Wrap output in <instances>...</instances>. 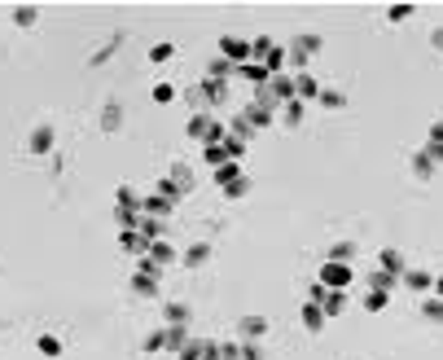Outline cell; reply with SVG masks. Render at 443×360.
Masks as SVG:
<instances>
[{
	"instance_id": "obj_49",
	"label": "cell",
	"mask_w": 443,
	"mask_h": 360,
	"mask_svg": "<svg viewBox=\"0 0 443 360\" xmlns=\"http://www.w3.org/2000/svg\"><path fill=\"white\" fill-rule=\"evenodd\" d=\"M250 194V176H242V180H233L229 189H224V198H246Z\"/></svg>"
},
{
	"instance_id": "obj_15",
	"label": "cell",
	"mask_w": 443,
	"mask_h": 360,
	"mask_svg": "<svg viewBox=\"0 0 443 360\" xmlns=\"http://www.w3.org/2000/svg\"><path fill=\"white\" fill-rule=\"evenodd\" d=\"M364 286H369V290H382V294H391V290H400V277H391V272L373 268V272H364Z\"/></svg>"
},
{
	"instance_id": "obj_29",
	"label": "cell",
	"mask_w": 443,
	"mask_h": 360,
	"mask_svg": "<svg viewBox=\"0 0 443 360\" xmlns=\"http://www.w3.org/2000/svg\"><path fill=\"white\" fill-rule=\"evenodd\" d=\"M132 294H141V299H154V294H158V277H145V272H132Z\"/></svg>"
},
{
	"instance_id": "obj_26",
	"label": "cell",
	"mask_w": 443,
	"mask_h": 360,
	"mask_svg": "<svg viewBox=\"0 0 443 360\" xmlns=\"http://www.w3.org/2000/svg\"><path fill=\"white\" fill-rule=\"evenodd\" d=\"M233 75H237V66H233V62H224V57L215 53V57H211V66H207V79H220V83H229Z\"/></svg>"
},
{
	"instance_id": "obj_47",
	"label": "cell",
	"mask_w": 443,
	"mask_h": 360,
	"mask_svg": "<svg viewBox=\"0 0 443 360\" xmlns=\"http://www.w3.org/2000/svg\"><path fill=\"white\" fill-rule=\"evenodd\" d=\"M202 343L207 339H194V334H189V343L181 347V360H202Z\"/></svg>"
},
{
	"instance_id": "obj_42",
	"label": "cell",
	"mask_w": 443,
	"mask_h": 360,
	"mask_svg": "<svg viewBox=\"0 0 443 360\" xmlns=\"http://www.w3.org/2000/svg\"><path fill=\"white\" fill-rule=\"evenodd\" d=\"M119 44H123V35H110V44H105V49H97V53H92V57H88V66H101L105 57H110V53L119 49Z\"/></svg>"
},
{
	"instance_id": "obj_20",
	"label": "cell",
	"mask_w": 443,
	"mask_h": 360,
	"mask_svg": "<svg viewBox=\"0 0 443 360\" xmlns=\"http://www.w3.org/2000/svg\"><path fill=\"white\" fill-rule=\"evenodd\" d=\"M242 119H246V123H250V128H255V132H263V128H272V123H277V114H268V110H259V106H255V101H250V106H246V110H242Z\"/></svg>"
},
{
	"instance_id": "obj_16",
	"label": "cell",
	"mask_w": 443,
	"mask_h": 360,
	"mask_svg": "<svg viewBox=\"0 0 443 360\" xmlns=\"http://www.w3.org/2000/svg\"><path fill=\"white\" fill-rule=\"evenodd\" d=\"M237 79H250L255 88H268V83H272L268 66H259V62H246V66H237Z\"/></svg>"
},
{
	"instance_id": "obj_18",
	"label": "cell",
	"mask_w": 443,
	"mask_h": 360,
	"mask_svg": "<svg viewBox=\"0 0 443 360\" xmlns=\"http://www.w3.org/2000/svg\"><path fill=\"white\" fill-rule=\"evenodd\" d=\"M136 233L145 237V242L154 246V242H163V233H167V224L163 220H154V215H141V224H136Z\"/></svg>"
},
{
	"instance_id": "obj_35",
	"label": "cell",
	"mask_w": 443,
	"mask_h": 360,
	"mask_svg": "<svg viewBox=\"0 0 443 360\" xmlns=\"http://www.w3.org/2000/svg\"><path fill=\"white\" fill-rule=\"evenodd\" d=\"M316 101L325 106V110H342V106H347V92H342V88H320Z\"/></svg>"
},
{
	"instance_id": "obj_46",
	"label": "cell",
	"mask_w": 443,
	"mask_h": 360,
	"mask_svg": "<svg viewBox=\"0 0 443 360\" xmlns=\"http://www.w3.org/2000/svg\"><path fill=\"white\" fill-rule=\"evenodd\" d=\"M154 101H158V106H172V101H176V83H154Z\"/></svg>"
},
{
	"instance_id": "obj_53",
	"label": "cell",
	"mask_w": 443,
	"mask_h": 360,
	"mask_svg": "<svg viewBox=\"0 0 443 360\" xmlns=\"http://www.w3.org/2000/svg\"><path fill=\"white\" fill-rule=\"evenodd\" d=\"M426 159H430V163H443V146H435V141H426Z\"/></svg>"
},
{
	"instance_id": "obj_7",
	"label": "cell",
	"mask_w": 443,
	"mask_h": 360,
	"mask_svg": "<svg viewBox=\"0 0 443 360\" xmlns=\"http://www.w3.org/2000/svg\"><path fill=\"white\" fill-rule=\"evenodd\" d=\"M237 334H242V343H259L263 334H268V317H255V312H250V317L237 321Z\"/></svg>"
},
{
	"instance_id": "obj_36",
	"label": "cell",
	"mask_w": 443,
	"mask_h": 360,
	"mask_svg": "<svg viewBox=\"0 0 443 360\" xmlns=\"http://www.w3.org/2000/svg\"><path fill=\"white\" fill-rule=\"evenodd\" d=\"M272 44H277L272 35H259V40H250V62H259V66H263V57L272 53Z\"/></svg>"
},
{
	"instance_id": "obj_34",
	"label": "cell",
	"mask_w": 443,
	"mask_h": 360,
	"mask_svg": "<svg viewBox=\"0 0 443 360\" xmlns=\"http://www.w3.org/2000/svg\"><path fill=\"white\" fill-rule=\"evenodd\" d=\"M356 255H360V246H356V242H333L325 259H338V263H351Z\"/></svg>"
},
{
	"instance_id": "obj_51",
	"label": "cell",
	"mask_w": 443,
	"mask_h": 360,
	"mask_svg": "<svg viewBox=\"0 0 443 360\" xmlns=\"http://www.w3.org/2000/svg\"><path fill=\"white\" fill-rule=\"evenodd\" d=\"M220 360H242V347H237V343H224V347H220Z\"/></svg>"
},
{
	"instance_id": "obj_6",
	"label": "cell",
	"mask_w": 443,
	"mask_h": 360,
	"mask_svg": "<svg viewBox=\"0 0 443 360\" xmlns=\"http://www.w3.org/2000/svg\"><path fill=\"white\" fill-rule=\"evenodd\" d=\"M141 215H154V220H172V215H176V202L172 198H158V194H154V189H150V194H141Z\"/></svg>"
},
{
	"instance_id": "obj_32",
	"label": "cell",
	"mask_w": 443,
	"mask_h": 360,
	"mask_svg": "<svg viewBox=\"0 0 443 360\" xmlns=\"http://www.w3.org/2000/svg\"><path fill=\"white\" fill-rule=\"evenodd\" d=\"M229 137H233V141H242V146H250V137H255V128H250L242 114H233V119H229Z\"/></svg>"
},
{
	"instance_id": "obj_43",
	"label": "cell",
	"mask_w": 443,
	"mask_h": 360,
	"mask_svg": "<svg viewBox=\"0 0 443 360\" xmlns=\"http://www.w3.org/2000/svg\"><path fill=\"white\" fill-rule=\"evenodd\" d=\"M413 14H417V9L404 5V0H400V5H387V22H404V18H413Z\"/></svg>"
},
{
	"instance_id": "obj_1",
	"label": "cell",
	"mask_w": 443,
	"mask_h": 360,
	"mask_svg": "<svg viewBox=\"0 0 443 360\" xmlns=\"http://www.w3.org/2000/svg\"><path fill=\"white\" fill-rule=\"evenodd\" d=\"M185 137H189V141H202V146H220V141L229 137V119H215V114H189Z\"/></svg>"
},
{
	"instance_id": "obj_21",
	"label": "cell",
	"mask_w": 443,
	"mask_h": 360,
	"mask_svg": "<svg viewBox=\"0 0 443 360\" xmlns=\"http://www.w3.org/2000/svg\"><path fill=\"white\" fill-rule=\"evenodd\" d=\"M114 211H141V194L132 185H119L114 189Z\"/></svg>"
},
{
	"instance_id": "obj_30",
	"label": "cell",
	"mask_w": 443,
	"mask_h": 360,
	"mask_svg": "<svg viewBox=\"0 0 443 360\" xmlns=\"http://www.w3.org/2000/svg\"><path fill=\"white\" fill-rule=\"evenodd\" d=\"M268 88H272V97H277L281 106H285V101H294V79H290V75H272Z\"/></svg>"
},
{
	"instance_id": "obj_50",
	"label": "cell",
	"mask_w": 443,
	"mask_h": 360,
	"mask_svg": "<svg viewBox=\"0 0 443 360\" xmlns=\"http://www.w3.org/2000/svg\"><path fill=\"white\" fill-rule=\"evenodd\" d=\"M167 347V330H154V334H145V352H163Z\"/></svg>"
},
{
	"instance_id": "obj_44",
	"label": "cell",
	"mask_w": 443,
	"mask_h": 360,
	"mask_svg": "<svg viewBox=\"0 0 443 360\" xmlns=\"http://www.w3.org/2000/svg\"><path fill=\"white\" fill-rule=\"evenodd\" d=\"M202 159H207L211 167H224V163H229V159H224V141H220V146H202Z\"/></svg>"
},
{
	"instance_id": "obj_4",
	"label": "cell",
	"mask_w": 443,
	"mask_h": 360,
	"mask_svg": "<svg viewBox=\"0 0 443 360\" xmlns=\"http://www.w3.org/2000/svg\"><path fill=\"white\" fill-rule=\"evenodd\" d=\"M53 146H57V132H53L49 119H40V123L27 132V154H53Z\"/></svg>"
},
{
	"instance_id": "obj_27",
	"label": "cell",
	"mask_w": 443,
	"mask_h": 360,
	"mask_svg": "<svg viewBox=\"0 0 443 360\" xmlns=\"http://www.w3.org/2000/svg\"><path fill=\"white\" fill-rule=\"evenodd\" d=\"M409 172H413L417 180H435V163L426 159V150H417L413 159H409Z\"/></svg>"
},
{
	"instance_id": "obj_19",
	"label": "cell",
	"mask_w": 443,
	"mask_h": 360,
	"mask_svg": "<svg viewBox=\"0 0 443 360\" xmlns=\"http://www.w3.org/2000/svg\"><path fill=\"white\" fill-rule=\"evenodd\" d=\"M303 110H307V106L298 101V97H294V101H285L281 110H277V123H285V128H298V123H303Z\"/></svg>"
},
{
	"instance_id": "obj_39",
	"label": "cell",
	"mask_w": 443,
	"mask_h": 360,
	"mask_svg": "<svg viewBox=\"0 0 443 360\" xmlns=\"http://www.w3.org/2000/svg\"><path fill=\"white\" fill-rule=\"evenodd\" d=\"M150 189H154V194H158V198H172L176 207H181V198H185V194H181V189H176V185H172V180H167V176H163V180H154Z\"/></svg>"
},
{
	"instance_id": "obj_9",
	"label": "cell",
	"mask_w": 443,
	"mask_h": 360,
	"mask_svg": "<svg viewBox=\"0 0 443 360\" xmlns=\"http://www.w3.org/2000/svg\"><path fill=\"white\" fill-rule=\"evenodd\" d=\"M163 321L167 326H194V308L181 303V299H172V303H163Z\"/></svg>"
},
{
	"instance_id": "obj_14",
	"label": "cell",
	"mask_w": 443,
	"mask_h": 360,
	"mask_svg": "<svg viewBox=\"0 0 443 360\" xmlns=\"http://www.w3.org/2000/svg\"><path fill=\"white\" fill-rule=\"evenodd\" d=\"M119 128H123V106H119V101H105V106H101V132H105V137H114Z\"/></svg>"
},
{
	"instance_id": "obj_25",
	"label": "cell",
	"mask_w": 443,
	"mask_h": 360,
	"mask_svg": "<svg viewBox=\"0 0 443 360\" xmlns=\"http://www.w3.org/2000/svg\"><path fill=\"white\" fill-rule=\"evenodd\" d=\"M400 286H409V290L426 294V290H435V277H430V272H417V268H409V272H404V281H400Z\"/></svg>"
},
{
	"instance_id": "obj_22",
	"label": "cell",
	"mask_w": 443,
	"mask_h": 360,
	"mask_svg": "<svg viewBox=\"0 0 443 360\" xmlns=\"http://www.w3.org/2000/svg\"><path fill=\"white\" fill-rule=\"evenodd\" d=\"M207 259H211V242H194V246H189L185 255H181V263H185V268H202Z\"/></svg>"
},
{
	"instance_id": "obj_10",
	"label": "cell",
	"mask_w": 443,
	"mask_h": 360,
	"mask_svg": "<svg viewBox=\"0 0 443 360\" xmlns=\"http://www.w3.org/2000/svg\"><path fill=\"white\" fill-rule=\"evenodd\" d=\"M198 97H202V106H224V97H229V83L202 79V83H198Z\"/></svg>"
},
{
	"instance_id": "obj_57",
	"label": "cell",
	"mask_w": 443,
	"mask_h": 360,
	"mask_svg": "<svg viewBox=\"0 0 443 360\" xmlns=\"http://www.w3.org/2000/svg\"><path fill=\"white\" fill-rule=\"evenodd\" d=\"M435 294L443 299V272H439V277H435Z\"/></svg>"
},
{
	"instance_id": "obj_23",
	"label": "cell",
	"mask_w": 443,
	"mask_h": 360,
	"mask_svg": "<svg viewBox=\"0 0 443 360\" xmlns=\"http://www.w3.org/2000/svg\"><path fill=\"white\" fill-rule=\"evenodd\" d=\"M285 62H290V49H285V44H272V53L263 57L268 75H285Z\"/></svg>"
},
{
	"instance_id": "obj_33",
	"label": "cell",
	"mask_w": 443,
	"mask_h": 360,
	"mask_svg": "<svg viewBox=\"0 0 443 360\" xmlns=\"http://www.w3.org/2000/svg\"><path fill=\"white\" fill-rule=\"evenodd\" d=\"M233 180H242V163H224V167H215V185H220V189H229Z\"/></svg>"
},
{
	"instance_id": "obj_41",
	"label": "cell",
	"mask_w": 443,
	"mask_h": 360,
	"mask_svg": "<svg viewBox=\"0 0 443 360\" xmlns=\"http://www.w3.org/2000/svg\"><path fill=\"white\" fill-rule=\"evenodd\" d=\"M172 57H176V44H172V40H158V44L150 49V62H172Z\"/></svg>"
},
{
	"instance_id": "obj_24",
	"label": "cell",
	"mask_w": 443,
	"mask_h": 360,
	"mask_svg": "<svg viewBox=\"0 0 443 360\" xmlns=\"http://www.w3.org/2000/svg\"><path fill=\"white\" fill-rule=\"evenodd\" d=\"M119 246H123V250H132V255H150V242H145V237H141L136 229H127V233H119Z\"/></svg>"
},
{
	"instance_id": "obj_8",
	"label": "cell",
	"mask_w": 443,
	"mask_h": 360,
	"mask_svg": "<svg viewBox=\"0 0 443 360\" xmlns=\"http://www.w3.org/2000/svg\"><path fill=\"white\" fill-rule=\"evenodd\" d=\"M294 79V97L298 101H312V97H320V88H325V83H320L316 75H307V70H298V75H290Z\"/></svg>"
},
{
	"instance_id": "obj_5",
	"label": "cell",
	"mask_w": 443,
	"mask_h": 360,
	"mask_svg": "<svg viewBox=\"0 0 443 360\" xmlns=\"http://www.w3.org/2000/svg\"><path fill=\"white\" fill-rule=\"evenodd\" d=\"M220 57L233 66H246L250 62V40H242V35H224L220 40Z\"/></svg>"
},
{
	"instance_id": "obj_40",
	"label": "cell",
	"mask_w": 443,
	"mask_h": 360,
	"mask_svg": "<svg viewBox=\"0 0 443 360\" xmlns=\"http://www.w3.org/2000/svg\"><path fill=\"white\" fill-rule=\"evenodd\" d=\"M14 22H18V27H35V22H40V9H35V5H18Z\"/></svg>"
},
{
	"instance_id": "obj_31",
	"label": "cell",
	"mask_w": 443,
	"mask_h": 360,
	"mask_svg": "<svg viewBox=\"0 0 443 360\" xmlns=\"http://www.w3.org/2000/svg\"><path fill=\"white\" fill-rule=\"evenodd\" d=\"M163 330H167V352L181 356V347L189 343V326H163Z\"/></svg>"
},
{
	"instance_id": "obj_11",
	"label": "cell",
	"mask_w": 443,
	"mask_h": 360,
	"mask_svg": "<svg viewBox=\"0 0 443 360\" xmlns=\"http://www.w3.org/2000/svg\"><path fill=\"white\" fill-rule=\"evenodd\" d=\"M378 268L404 281V272H409V263H404V255H400V250H395V246H387V250H382V255H378Z\"/></svg>"
},
{
	"instance_id": "obj_37",
	"label": "cell",
	"mask_w": 443,
	"mask_h": 360,
	"mask_svg": "<svg viewBox=\"0 0 443 360\" xmlns=\"http://www.w3.org/2000/svg\"><path fill=\"white\" fill-rule=\"evenodd\" d=\"M35 347H40V352L49 356V360L62 356V339H57V334H40V339H35Z\"/></svg>"
},
{
	"instance_id": "obj_48",
	"label": "cell",
	"mask_w": 443,
	"mask_h": 360,
	"mask_svg": "<svg viewBox=\"0 0 443 360\" xmlns=\"http://www.w3.org/2000/svg\"><path fill=\"white\" fill-rule=\"evenodd\" d=\"M242 154H246V146H242V141L224 137V159H229V163H237V159H242Z\"/></svg>"
},
{
	"instance_id": "obj_52",
	"label": "cell",
	"mask_w": 443,
	"mask_h": 360,
	"mask_svg": "<svg viewBox=\"0 0 443 360\" xmlns=\"http://www.w3.org/2000/svg\"><path fill=\"white\" fill-rule=\"evenodd\" d=\"M242 360H263V352H259V343H242Z\"/></svg>"
},
{
	"instance_id": "obj_12",
	"label": "cell",
	"mask_w": 443,
	"mask_h": 360,
	"mask_svg": "<svg viewBox=\"0 0 443 360\" xmlns=\"http://www.w3.org/2000/svg\"><path fill=\"white\" fill-rule=\"evenodd\" d=\"M298 317H303V330H312V334H320L329 326V317L320 312V303H307V299H303V308H298Z\"/></svg>"
},
{
	"instance_id": "obj_45",
	"label": "cell",
	"mask_w": 443,
	"mask_h": 360,
	"mask_svg": "<svg viewBox=\"0 0 443 360\" xmlns=\"http://www.w3.org/2000/svg\"><path fill=\"white\" fill-rule=\"evenodd\" d=\"M387 303H391V294H382V290H369L364 294V312H382Z\"/></svg>"
},
{
	"instance_id": "obj_17",
	"label": "cell",
	"mask_w": 443,
	"mask_h": 360,
	"mask_svg": "<svg viewBox=\"0 0 443 360\" xmlns=\"http://www.w3.org/2000/svg\"><path fill=\"white\" fill-rule=\"evenodd\" d=\"M320 312L333 321V317H342L347 312V290H325V299H320Z\"/></svg>"
},
{
	"instance_id": "obj_28",
	"label": "cell",
	"mask_w": 443,
	"mask_h": 360,
	"mask_svg": "<svg viewBox=\"0 0 443 360\" xmlns=\"http://www.w3.org/2000/svg\"><path fill=\"white\" fill-rule=\"evenodd\" d=\"M150 259L158 263V268H167V263H176L181 255H176V246H172V242H167V237H163V242H154V246H150Z\"/></svg>"
},
{
	"instance_id": "obj_3",
	"label": "cell",
	"mask_w": 443,
	"mask_h": 360,
	"mask_svg": "<svg viewBox=\"0 0 443 360\" xmlns=\"http://www.w3.org/2000/svg\"><path fill=\"white\" fill-rule=\"evenodd\" d=\"M316 281L325 286V290H351V281H356V272H351V263H338V259H325L320 263V272H316Z\"/></svg>"
},
{
	"instance_id": "obj_2",
	"label": "cell",
	"mask_w": 443,
	"mask_h": 360,
	"mask_svg": "<svg viewBox=\"0 0 443 360\" xmlns=\"http://www.w3.org/2000/svg\"><path fill=\"white\" fill-rule=\"evenodd\" d=\"M320 44H325V40H320L316 31H303V35H294V44H285V49H290V62H285V66H290V75L307 70V62L320 53Z\"/></svg>"
},
{
	"instance_id": "obj_55",
	"label": "cell",
	"mask_w": 443,
	"mask_h": 360,
	"mask_svg": "<svg viewBox=\"0 0 443 360\" xmlns=\"http://www.w3.org/2000/svg\"><path fill=\"white\" fill-rule=\"evenodd\" d=\"M202 360H220V343H202Z\"/></svg>"
},
{
	"instance_id": "obj_56",
	"label": "cell",
	"mask_w": 443,
	"mask_h": 360,
	"mask_svg": "<svg viewBox=\"0 0 443 360\" xmlns=\"http://www.w3.org/2000/svg\"><path fill=\"white\" fill-rule=\"evenodd\" d=\"M430 49H435V53H443V27H435V31H430Z\"/></svg>"
},
{
	"instance_id": "obj_38",
	"label": "cell",
	"mask_w": 443,
	"mask_h": 360,
	"mask_svg": "<svg viewBox=\"0 0 443 360\" xmlns=\"http://www.w3.org/2000/svg\"><path fill=\"white\" fill-rule=\"evenodd\" d=\"M422 317L435 321V326H443V299H439V294H435V299H422Z\"/></svg>"
},
{
	"instance_id": "obj_13",
	"label": "cell",
	"mask_w": 443,
	"mask_h": 360,
	"mask_svg": "<svg viewBox=\"0 0 443 360\" xmlns=\"http://www.w3.org/2000/svg\"><path fill=\"white\" fill-rule=\"evenodd\" d=\"M167 180H172L181 194H194V167H189V163H172V167H167Z\"/></svg>"
},
{
	"instance_id": "obj_54",
	"label": "cell",
	"mask_w": 443,
	"mask_h": 360,
	"mask_svg": "<svg viewBox=\"0 0 443 360\" xmlns=\"http://www.w3.org/2000/svg\"><path fill=\"white\" fill-rule=\"evenodd\" d=\"M426 141H435V146H443V119H435V123H430V137Z\"/></svg>"
}]
</instances>
